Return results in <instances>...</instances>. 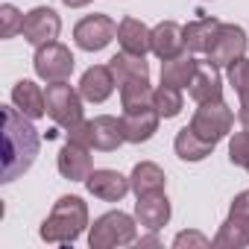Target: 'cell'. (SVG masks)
<instances>
[{
    "label": "cell",
    "instance_id": "obj_25",
    "mask_svg": "<svg viewBox=\"0 0 249 249\" xmlns=\"http://www.w3.org/2000/svg\"><path fill=\"white\" fill-rule=\"evenodd\" d=\"M129 182H132V194H135V196H141V194L164 191L167 176H164V170H161L156 161H141V164H135V167H132Z\"/></svg>",
    "mask_w": 249,
    "mask_h": 249
},
{
    "label": "cell",
    "instance_id": "obj_1",
    "mask_svg": "<svg viewBox=\"0 0 249 249\" xmlns=\"http://www.w3.org/2000/svg\"><path fill=\"white\" fill-rule=\"evenodd\" d=\"M38 150L41 135L33 120L15 106H3V179L0 182H15L18 176H24L33 167Z\"/></svg>",
    "mask_w": 249,
    "mask_h": 249
},
{
    "label": "cell",
    "instance_id": "obj_23",
    "mask_svg": "<svg viewBox=\"0 0 249 249\" xmlns=\"http://www.w3.org/2000/svg\"><path fill=\"white\" fill-rule=\"evenodd\" d=\"M223 21L217 18H196L185 27V50L188 53H208L214 38H217V30H220Z\"/></svg>",
    "mask_w": 249,
    "mask_h": 249
},
{
    "label": "cell",
    "instance_id": "obj_34",
    "mask_svg": "<svg viewBox=\"0 0 249 249\" xmlns=\"http://www.w3.org/2000/svg\"><path fill=\"white\" fill-rule=\"evenodd\" d=\"M135 243H138L141 249H144V246H161V237H159V234L153 231V234H147V237H138Z\"/></svg>",
    "mask_w": 249,
    "mask_h": 249
},
{
    "label": "cell",
    "instance_id": "obj_35",
    "mask_svg": "<svg viewBox=\"0 0 249 249\" xmlns=\"http://www.w3.org/2000/svg\"><path fill=\"white\" fill-rule=\"evenodd\" d=\"M65 6H71V9H82V6H88V3H94V0H62Z\"/></svg>",
    "mask_w": 249,
    "mask_h": 249
},
{
    "label": "cell",
    "instance_id": "obj_24",
    "mask_svg": "<svg viewBox=\"0 0 249 249\" xmlns=\"http://www.w3.org/2000/svg\"><path fill=\"white\" fill-rule=\"evenodd\" d=\"M214 147H217V144L199 138L191 126L179 129V132H176V141H173V150H176V156H179L182 161H202V159H208V156L214 153Z\"/></svg>",
    "mask_w": 249,
    "mask_h": 249
},
{
    "label": "cell",
    "instance_id": "obj_31",
    "mask_svg": "<svg viewBox=\"0 0 249 249\" xmlns=\"http://www.w3.org/2000/svg\"><path fill=\"white\" fill-rule=\"evenodd\" d=\"M211 246V237H205L202 231H179L173 237V249H208Z\"/></svg>",
    "mask_w": 249,
    "mask_h": 249
},
{
    "label": "cell",
    "instance_id": "obj_21",
    "mask_svg": "<svg viewBox=\"0 0 249 249\" xmlns=\"http://www.w3.org/2000/svg\"><path fill=\"white\" fill-rule=\"evenodd\" d=\"M108 68L114 73V82L117 88L123 82H129V79H150V65H147V56H135V53H126V50H120L108 59Z\"/></svg>",
    "mask_w": 249,
    "mask_h": 249
},
{
    "label": "cell",
    "instance_id": "obj_30",
    "mask_svg": "<svg viewBox=\"0 0 249 249\" xmlns=\"http://www.w3.org/2000/svg\"><path fill=\"white\" fill-rule=\"evenodd\" d=\"M24 27V15L12 6V3H3L0 6V36L3 38H12L15 33H21Z\"/></svg>",
    "mask_w": 249,
    "mask_h": 249
},
{
    "label": "cell",
    "instance_id": "obj_17",
    "mask_svg": "<svg viewBox=\"0 0 249 249\" xmlns=\"http://www.w3.org/2000/svg\"><path fill=\"white\" fill-rule=\"evenodd\" d=\"M153 53L167 62L185 53V27H179L176 21H161L153 27Z\"/></svg>",
    "mask_w": 249,
    "mask_h": 249
},
{
    "label": "cell",
    "instance_id": "obj_14",
    "mask_svg": "<svg viewBox=\"0 0 249 249\" xmlns=\"http://www.w3.org/2000/svg\"><path fill=\"white\" fill-rule=\"evenodd\" d=\"M159 120L161 114L156 111V106L147 108H135V111H123L120 123H123V135H126L129 144H144L159 132Z\"/></svg>",
    "mask_w": 249,
    "mask_h": 249
},
{
    "label": "cell",
    "instance_id": "obj_13",
    "mask_svg": "<svg viewBox=\"0 0 249 249\" xmlns=\"http://www.w3.org/2000/svg\"><path fill=\"white\" fill-rule=\"evenodd\" d=\"M188 94L191 100L199 106V103H214V100H223V76H220V68L211 65L208 59L196 65V73L188 85Z\"/></svg>",
    "mask_w": 249,
    "mask_h": 249
},
{
    "label": "cell",
    "instance_id": "obj_20",
    "mask_svg": "<svg viewBox=\"0 0 249 249\" xmlns=\"http://www.w3.org/2000/svg\"><path fill=\"white\" fill-rule=\"evenodd\" d=\"M12 106L21 108L30 120H38L47 114V94L41 91V85H36L33 79H21L12 88Z\"/></svg>",
    "mask_w": 249,
    "mask_h": 249
},
{
    "label": "cell",
    "instance_id": "obj_16",
    "mask_svg": "<svg viewBox=\"0 0 249 249\" xmlns=\"http://www.w3.org/2000/svg\"><path fill=\"white\" fill-rule=\"evenodd\" d=\"M117 44L126 53L147 56V53H153V30L138 18H123L117 24Z\"/></svg>",
    "mask_w": 249,
    "mask_h": 249
},
{
    "label": "cell",
    "instance_id": "obj_12",
    "mask_svg": "<svg viewBox=\"0 0 249 249\" xmlns=\"http://www.w3.org/2000/svg\"><path fill=\"white\" fill-rule=\"evenodd\" d=\"M211 246L214 249H243V246H249V211L229 208V217L223 220V226L211 237Z\"/></svg>",
    "mask_w": 249,
    "mask_h": 249
},
{
    "label": "cell",
    "instance_id": "obj_6",
    "mask_svg": "<svg viewBox=\"0 0 249 249\" xmlns=\"http://www.w3.org/2000/svg\"><path fill=\"white\" fill-rule=\"evenodd\" d=\"M33 68H36V76L44 82H65V79H71L76 59L62 41H47V44L36 47Z\"/></svg>",
    "mask_w": 249,
    "mask_h": 249
},
{
    "label": "cell",
    "instance_id": "obj_26",
    "mask_svg": "<svg viewBox=\"0 0 249 249\" xmlns=\"http://www.w3.org/2000/svg\"><path fill=\"white\" fill-rule=\"evenodd\" d=\"M196 65L199 62L194 59V53H182L176 59H167V62H161V82L176 85V88H188L194 73H196Z\"/></svg>",
    "mask_w": 249,
    "mask_h": 249
},
{
    "label": "cell",
    "instance_id": "obj_7",
    "mask_svg": "<svg viewBox=\"0 0 249 249\" xmlns=\"http://www.w3.org/2000/svg\"><path fill=\"white\" fill-rule=\"evenodd\" d=\"M117 38V24L108 15H85L73 27V41L85 53H97Z\"/></svg>",
    "mask_w": 249,
    "mask_h": 249
},
{
    "label": "cell",
    "instance_id": "obj_22",
    "mask_svg": "<svg viewBox=\"0 0 249 249\" xmlns=\"http://www.w3.org/2000/svg\"><path fill=\"white\" fill-rule=\"evenodd\" d=\"M226 76H229V85L234 88L237 100H240V108H237V120H240V129H249V59H237L234 65L226 68Z\"/></svg>",
    "mask_w": 249,
    "mask_h": 249
},
{
    "label": "cell",
    "instance_id": "obj_11",
    "mask_svg": "<svg viewBox=\"0 0 249 249\" xmlns=\"http://www.w3.org/2000/svg\"><path fill=\"white\" fill-rule=\"evenodd\" d=\"M170 214H173V208H170V199H167L164 191L141 194L138 202H135V220H138V226H144L150 231L164 229L170 223Z\"/></svg>",
    "mask_w": 249,
    "mask_h": 249
},
{
    "label": "cell",
    "instance_id": "obj_32",
    "mask_svg": "<svg viewBox=\"0 0 249 249\" xmlns=\"http://www.w3.org/2000/svg\"><path fill=\"white\" fill-rule=\"evenodd\" d=\"M68 141L94 150V147H91V120H82V123H76V126H71V129H68Z\"/></svg>",
    "mask_w": 249,
    "mask_h": 249
},
{
    "label": "cell",
    "instance_id": "obj_15",
    "mask_svg": "<svg viewBox=\"0 0 249 249\" xmlns=\"http://www.w3.org/2000/svg\"><path fill=\"white\" fill-rule=\"evenodd\" d=\"M114 88H117V82H114V73L108 65H91L79 79V94L88 103H106L114 94Z\"/></svg>",
    "mask_w": 249,
    "mask_h": 249
},
{
    "label": "cell",
    "instance_id": "obj_28",
    "mask_svg": "<svg viewBox=\"0 0 249 249\" xmlns=\"http://www.w3.org/2000/svg\"><path fill=\"white\" fill-rule=\"evenodd\" d=\"M153 106H156V111L167 120V117H176L179 111H182V106H185V97H182V88H176V85H159L156 91H153Z\"/></svg>",
    "mask_w": 249,
    "mask_h": 249
},
{
    "label": "cell",
    "instance_id": "obj_3",
    "mask_svg": "<svg viewBox=\"0 0 249 249\" xmlns=\"http://www.w3.org/2000/svg\"><path fill=\"white\" fill-rule=\"evenodd\" d=\"M135 240H138V226H135V217L126 211H106L88 229V246L91 249L129 246Z\"/></svg>",
    "mask_w": 249,
    "mask_h": 249
},
{
    "label": "cell",
    "instance_id": "obj_36",
    "mask_svg": "<svg viewBox=\"0 0 249 249\" xmlns=\"http://www.w3.org/2000/svg\"><path fill=\"white\" fill-rule=\"evenodd\" d=\"M246 170H249V167H246Z\"/></svg>",
    "mask_w": 249,
    "mask_h": 249
},
{
    "label": "cell",
    "instance_id": "obj_4",
    "mask_svg": "<svg viewBox=\"0 0 249 249\" xmlns=\"http://www.w3.org/2000/svg\"><path fill=\"white\" fill-rule=\"evenodd\" d=\"M188 126H191L199 138H205V141H211V144H220V141L231 132V126H234V111L226 106V100L199 103Z\"/></svg>",
    "mask_w": 249,
    "mask_h": 249
},
{
    "label": "cell",
    "instance_id": "obj_9",
    "mask_svg": "<svg viewBox=\"0 0 249 249\" xmlns=\"http://www.w3.org/2000/svg\"><path fill=\"white\" fill-rule=\"evenodd\" d=\"M62 33V18L56 15V9L50 6H36L24 15V27H21V36L38 47V44H47V41H56Z\"/></svg>",
    "mask_w": 249,
    "mask_h": 249
},
{
    "label": "cell",
    "instance_id": "obj_8",
    "mask_svg": "<svg viewBox=\"0 0 249 249\" xmlns=\"http://www.w3.org/2000/svg\"><path fill=\"white\" fill-rule=\"evenodd\" d=\"M246 47H249V41H246L243 27H237V24H220L217 38H214V44H211V50L205 56H208L211 65L229 68V65H234L237 59L246 56Z\"/></svg>",
    "mask_w": 249,
    "mask_h": 249
},
{
    "label": "cell",
    "instance_id": "obj_29",
    "mask_svg": "<svg viewBox=\"0 0 249 249\" xmlns=\"http://www.w3.org/2000/svg\"><path fill=\"white\" fill-rule=\"evenodd\" d=\"M229 161L234 167H249V129H240L229 138Z\"/></svg>",
    "mask_w": 249,
    "mask_h": 249
},
{
    "label": "cell",
    "instance_id": "obj_19",
    "mask_svg": "<svg viewBox=\"0 0 249 249\" xmlns=\"http://www.w3.org/2000/svg\"><path fill=\"white\" fill-rule=\"evenodd\" d=\"M120 144H126L123 123L111 114H97L91 120V147L100 150V153H114Z\"/></svg>",
    "mask_w": 249,
    "mask_h": 249
},
{
    "label": "cell",
    "instance_id": "obj_5",
    "mask_svg": "<svg viewBox=\"0 0 249 249\" xmlns=\"http://www.w3.org/2000/svg\"><path fill=\"white\" fill-rule=\"evenodd\" d=\"M44 94H47V114L53 117L56 126L71 129V126L85 120L82 117V94H79V88L68 85V79L65 82H47Z\"/></svg>",
    "mask_w": 249,
    "mask_h": 249
},
{
    "label": "cell",
    "instance_id": "obj_18",
    "mask_svg": "<svg viewBox=\"0 0 249 249\" xmlns=\"http://www.w3.org/2000/svg\"><path fill=\"white\" fill-rule=\"evenodd\" d=\"M91 150L88 147H79V144H65L62 147V153H59V161H56V167H59V173H62V179H71V182H85L88 176H91V170H94V164H91V156H88Z\"/></svg>",
    "mask_w": 249,
    "mask_h": 249
},
{
    "label": "cell",
    "instance_id": "obj_10",
    "mask_svg": "<svg viewBox=\"0 0 249 249\" xmlns=\"http://www.w3.org/2000/svg\"><path fill=\"white\" fill-rule=\"evenodd\" d=\"M85 188L91 196H97L103 202H120L132 191V182H129V176L103 167V170H91V176L85 179Z\"/></svg>",
    "mask_w": 249,
    "mask_h": 249
},
{
    "label": "cell",
    "instance_id": "obj_2",
    "mask_svg": "<svg viewBox=\"0 0 249 249\" xmlns=\"http://www.w3.org/2000/svg\"><path fill=\"white\" fill-rule=\"evenodd\" d=\"M88 229V202L82 196H59L47 220L41 223V240L71 246L82 231Z\"/></svg>",
    "mask_w": 249,
    "mask_h": 249
},
{
    "label": "cell",
    "instance_id": "obj_27",
    "mask_svg": "<svg viewBox=\"0 0 249 249\" xmlns=\"http://www.w3.org/2000/svg\"><path fill=\"white\" fill-rule=\"evenodd\" d=\"M120 106L123 111H135V108H147L153 106V85L150 79H129V82H123L120 88Z\"/></svg>",
    "mask_w": 249,
    "mask_h": 249
},
{
    "label": "cell",
    "instance_id": "obj_33",
    "mask_svg": "<svg viewBox=\"0 0 249 249\" xmlns=\"http://www.w3.org/2000/svg\"><path fill=\"white\" fill-rule=\"evenodd\" d=\"M231 208H240V211H249V191H240L234 199H231Z\"/></svg>",
    "mask_w": 249,
    "mask_h": 249
}]
</instances>
